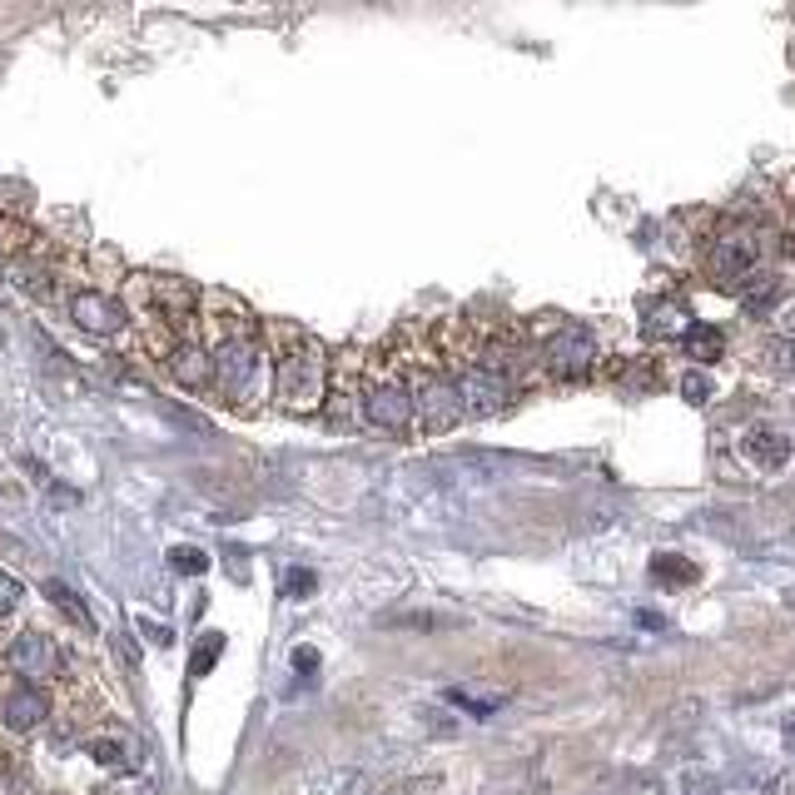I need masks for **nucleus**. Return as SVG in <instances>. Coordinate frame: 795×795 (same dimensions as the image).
I'll return each mask as SVG.
<instances>
[{
	"mask_svg": "<svg viewBox=\"0 0 795 795\" xmlns=\"http://www.w3.org/2000/svg\"><path fill=\"white\" fill-rule=\"evenodd\" d=\"M293 667H299V671H314V667H318V656L304 646V652H293Z\"/></svg>",
	"mask_w": 795,
	"mask_h": 795,
	"instance_id": "nucleus-29",
	"label": "nucleus"
},
{
	"mask_svg": "<svg viewBox=\"0 0 795 795\" xmlns=\"http://www.w3.org/2000/svg\"><path fill=\"white\" fill-rule=\"evenodd\" d=\"M363 422L388 438H418L413 393L403 383V374H398V363L388 358L383 343L363 353Z\"/></svg>",
	"mask_w": 795,
	"mask_h": 795,
	"instance_id": "nucleus-6",
	"label": "nucleus"
},
{
	"mask_svg": "<svg viewBox=\"0 0 795 795\" xmlns=\"http://www.w3.org/2000/svg\"><path fill=\"white\" fill-rule=\"evenodd\" d=\"M736 453L746 457L756 472H781L795 457V438H791V428H781V422H750L746 433L736 438Z\"/></svg>",
	"mask_w": 795,
	"mask_h": 795,
	"instance_id": "nucleus-13",
	"label": "nucleus"
},
{
	"mask_svg": "<svg viewBox=\"0 0 795 795\" xmlns=\"http://www.w3.org/2000/svg\"><path fill=\"white\" fill-rule=\"evenodd\" d=\"M681 353L696 363H721L725 358V333L716 324H706V318H696V324L686 328V339H681Z\"/></svg>",
	"mask_w": 795,
	"mask_h": 795,
	"instance_id": "nucleus-17",
	"label": "nucleus"
},
{
	"mask_svg": "<svg viewBox=\"0 0 795 795\" xmlns=\"http://www.w3.org/2000/svg\"><path fill=\"white\" fill-rule=\"evenodd\" d=\"M781 795H795V771H791V775H785V781H781Z\"/></svg>",
	"mask_w": 795,
	"mask_h": 795,
	"instance_id": "nucleus-31",
	"label": "nucleus"
},
{
	"mask_svg": "<svg viewBox=\"0 0 795 795\" xmlns=\"http://www.w3.org/2000/svg\"><path fill=\"white\" fill-rule=\"evenodd\" d=\"M388 358L398 363V374L413 393V413H418V433L422 438H447L457 422L468 418L463 408V393H457L453 368L443 363L433 333H428V318H413V324H398L383 339Z\"/></svg>",
	"mask_w": 795,
	"mask_h": 795,
	"instance_id": "nucleus-3",
	"label": "nucleus"
},
{
	"mask_svg": "<svg viewBox=\"0 0 795 795\" xmlns=\"http://www.w3.org/2000/svg\"><path fill=\"white\" fill-rule=\"evenodd\" d=\"M642 324L652 328L656 339H677V343H681V339H686V328L696 324V318H691L681 304H646V318H642Z\"/></svg>",
	"mask_w": 795,
	"mask_h": 795,
	"instance_id": "nucleus-18",
	"label": "nucleus"
},
{
	"mask_svg": "<svg viewBox=\"0 0 795 795\" xmlns=\"http://www.w3.org/2000/svg\"><path fill=\"white\" fill-rule=\"evenodd\" d=\"M5 279L15 283L21 293H30V299H50L55 293V279L60 274L50 269V258H46V244H30V249H21V254H11V264H5Z\"/></svg>",
	"mask_w": 795,
	"mask_h": 795,
	"instance_id": "nucleus-14",
	"label": "nucleus"
},
{
	"mask_svg": "<svg viewBox=\"0 0 795 795\" xmlns=\"http://www.w3.org/2000/svg\"><path fill=\"white\" fill-rule=\"evenodd\" d=\"M169 567L185 577H199V572H210V552H199V547H175L169 552Z\"/></svg>",
	"mask_w": 795,
	"mask_h": 795,
	"instance_id": "nucleus-24",
	"label": "nucleus"
},
{
	"mask_svg": "<svg viewBox=\"0 0 795 795\" xmlns=\"http://www.w3.org/2000/svg\"><path fill=\"white\" fill-rule=\"evenodd\" d=\"M785 293H791V283H785L781 274L771 269V274H760V279L750 283L746 293H741V308H746L750 318H771V314H775V304H781Z\"/></svg>",
	"mask_w": 795,
	"mask_h": 795,
	"instance_id": "nucleus-16",
	"label": "nucleus"
},
{
	"mask_svg": "<svg viewBox=\"0 0 795 795\" xmlns=\"http://www.w3.org/2000/svg\"><path fill=\"white\" fill-rule=\"evenodd\" d=\"M21 596H25L21 582H15L11 572H0V617H11V611L21 607Z\"/></svg>",
	"mask_w": 795,
	"mask_h": 795,
	"instance_id": "nucleus-25",
	"label": "nucleus"
},
{
	"mask_svg": "<svg viewBox=\"0 0 795 795\" xmlns=\"http://www.w3.org/2000/svg\"><path fill=\"white\" fill-rule=\"evenodd\" d=\"M785 741H791V746H795V721H791V731H785Z\"/></svg>",
	"mask_w": 795,
	"mask_h": 795,
	"instance_id": "nucleus-32",
	"label": "nucleus"
},
{
	"mask_svg": "<svg viewBox=\"0 0 795 795\" xmlns=\"http://www.w3.org/2000/svg\"><path fill=\"white\" fill-rule=\"evenodd\" d=\"M264 339L274 358V408L289 418H318L328 408V378H333L328 349L289 318L264 324Z\"/></svg>",
	"mask_w": 795,
	"mask_h": 795,
	"instance_id": "nucleus-4",
	"label": "nucleus"
},
{
	"mask_svg": "<svg viewBox=\"0 0 795 795\" xmlns=\"http://www.w3.org/2000/svg\"><path fill=\"white\" fill-rule=\"evenodd\" d=\"M71 324L80 328V333H90V339H115V333H125L129 308H125V299L85 283V289L71 293Z\"/></svg>",
	"mask_w": 795,
	"mask_h": 795,
	"instance_id": "nucleus-10",
	"label": "nucleus"
},
{
	"mask_svg": "<svg viewBox=\"0 0 795 795\" xmlns=\"http://www.w3.org/2000/svg\"><path fill=\"white\" fill-rule=\"evenodd\" d=\"M538 368L547 388H582L602 374V343L586 324H557L538 339Z\"/></svg>",
	"mask_w": 795,
	"mask_h": 795,
	"instance_id": "nucleus-7",
	"label": "nucleus"
},
{
	"mask_svg": "<svg viewBox=\"0 0 795 795\" xmlns=\"http://www.w3.org/2000/svg\"><path fill=\"white\" fill-rule=\"evenodd\" d=\"M750 368L766 378H795V339L791 333H766L750 349Z\"/></svg>",
	"mask_w": 795,
	"mask_h": 795,
	"instance_id": "nucleus-15",
	"label": "nucleus"
},
{
	"mask_svg": "<svg viewBox=\"0 0 795 795\" xmlns=\"http://www.w3.org/2000/svg\"><path fill=\"white\" fill-rule=\"evenodd\" d=\"M324 418L333 422V428H368V422H363V353L358 349H349V353L333 358Z\"/></svg>",
	"mask_w": 795,
	"mask_h": 795,
	"instance_id": "nucleus-9",
	"label": "nucleus"
},
{
	"mask_svg": "<svg viewBox=\"0 0 795 795\" xmlns=\"http://www.w3.org/2000/svg\"><path fill=\"white\" fill-rule=\"evenodd\" d=\"M681 393H686V403H706V398H711V383H706L702 374H686L681 378Z\"/></svg>",
	"mask_w": 795,
	"mask_h": 795,
	"instance_id": "nucleus-27",
	"label": "nucleus"
},
{
	"mask_svg": "<svg viewBox=\"0 0 795 795\" xmlns=\"http://www.w3.org/2000/svg\"><path fill=\"white\" fill-rule=\"evenodd\" d=\"M314 586H318L314 572H289V577H283V596H308Z\"/></svg>",
	"mask_w": 795,
	"mask_h": 795,
	"instance_id": "nucleus-26",
	"label": "nucleus"
},
{
	"mask_svg": "<svg viewBox=\"0 0 795 795\" xmlns=\"http://www.w3.org/2000/svg\"><path fill=\"white\" fill-rule=\"evenodd\" d=\"M611 378H617L621 393H652V388H661V368H656V358H627Z\"/></svg>",
	"mask_w": 795,
	"mask_h": 795,
	"instance_id": "nucleus-19",
	"label": "nucleus"
},
{
	"mask_svg": "<svg viewBox=\"0 0 795 795\" xmlns=\"http://www.w3.org/2000/svg\"><path fill=\"white\" fill-rule=\"evenodd\" d=\"M50 721V696L46 686H30V681H15L0 691V731H11V736H30L40 725Z\"/></svg>",
	"mask_w": 795,
	"mask_h": 795,
	"instance_id": "nucleus-11",
	"label": "nucleus"
},
{
	"mask_svg": "<svg viewBox=\"0 0 795 795\" xmlns=\"http://www.w3.org/2000/svg\"><path fill=\"white\" fill-rule=\"evenodd\" d=\"M224 656V636L219 632H210L204 636V646H194V661H189V677H210L214 671V661Z\"/></svg>",
	"mask_w": 795,
	"mask_h": 795,
	"instance_id": "nucleus-23",
	"label": "nucleus"
},
{
	"mask_svg": "<svg viewBox=\"0 0 795 795\" xmlns=\"http://www.w3.org/2000/svg\"><path fill=\"white\" fill-rule=\"evenodd\" d=\"M199 328H204V343H210L214 358V398L235 413H258L264 398H274V358L264 324L239 299L210 293Z\"/></svg>",
	"mask_w": 795,
	"mask_h": 795,
	"instance_id": "nucleus-2",
	"label": "nucleus"
},
{
	"mask_svg": "<svg viewBox=\"0 0 795 795\" xmlns=\"http://www.w3.org/2000/svg\"><path fill=\"white\" fill-rule=\"evenodd\" d=\"M46 596H50V602H55L60 611H65V617L75 621V627H80V632H94V617H90V607H85V602H80V596H75L65 582H46Z\"/></svg>",
	"mask_w": 795,
	"mask_h": 795,
	"instance_id": "nucleus-21",
	"label": "nucleus"
},
{
	"mask_svg": "<svg viewBox=\"0 0 795 795\" xmlns=\"http://www.w3.org/2000/svg\"><path fill=\"white\" fill-rule=\"evenodd\" d=\"M652 577L661 586H686V582H696V561H686V557H677V552H661V557H652Z\"/></svg>",
	"mask_w": 795,
	"mask_h": 795,
	"instance_id": "nucleus-20",
	"label": "nucleus"
},
{
	"mask_svg": "<svg viewBox=\"0 0 795 795\" xmlns=\"http://www.w3.org/2000/svg\"><path fill=\"white\" fill-rule=\"evenodd\" d=\"M144 636H150V642H160V646L175 642V632H169V627H160V621H144Z\"/></svg>",
	"mask_w": 795,
	"mask_h": 795,
	"instance_id": "nucleus-28",
	"label": "nucleus"
},
{
	"mask_svg": "<svg viewBox=\"0 0 795 795\" xmlns=\"http://www.w3.org/2000/svg\"><path fill=\"white\" fill-rule=\"evenodd\" d=\"M428 333H433L438 353H443V363L453 368L457 378V393H463V408H468L472 422H488V418H503V413H513L517 403H522V388L507 383L497 368H488L478 353V343H472V328L463 314L453 318H428Z\"/></svg>",
	"mask_w": 795,
	"mask_h": 795,
	"instance_id": "nucleus-5",
	"label": "nucleus"
},
{
	"mask_svg": "<svg viewBox=\"0 0 795 795\" xmlns=\"http://www.w3.org/2000/svg\"><path fill=\"white\" fill-rule=\"evenodd\" d=\"M0 667L11 671L15 681H30V686H46V681H55L60 671H65V656H60L55 636L40 632V627H25V632H15L11 642H5V652H0Z\"/></svg>",
	"mask_w": 795,
	"mask_h": 795,
	"instance_id": "nucleus-8",
	"label": "nucleus"
},
{
	"mask_svg": "<svg viewBox=\"0 0 795 795\" xmlns=\"http://www.w3.org/2000/svg\"><path fill=\"white\" fill-rule=\"evenodd\" d=\"M90 756L100 760V766H110V771H115V766H129V746L115 736H90Z\"/></svg>",
	"mask_w": 795,
	"mask_h": 795,
	"instance_id": "nucleus-22",
	"label": "nucleus"
},
{
	"mask_svg": "<svg viewBox=\"0 0 795 795\" xmlns=\"http://www.w3.org/2000/svg\"><path fill=\"white\" fill-rule=\"evenodd\" d=\"M636 621H642V627H652V632H661V627H667V621L656 617V611H642V617H636Z\"/></svg>",
	"mask_w": 795,
	"mask_h": 795,
	"instance_id": "nucleus-30",
	"label": "nucleus"
},
{
	"mask_svg": "<svg viewBox=\"0 0 795 795\" xmlns=\"http://www.w3.org/2000/svg\"><path fill=\"white\" fill-rule=\"evenodd\" d=\"M691 269L702 274L711 289L721 293H746L760 274H771L781 254V224H775V204L760 199H741L721 214H696V235L686 239Z\"/></svg>",
	"mask_w": 795,
	"mask_h": 795,
	"instance_id": "nucleus-1",
	"label": "nucleus"
},
{
	"mask_svg": "<svg viewBox=\"0 0 795 795\" xmlns=\"http://www.w3.org/2000/svg\"><path fill=\"white\" fill-rule=\"evenodd\" d=\"M164 374L175 378L185 393H210L214 398V358H210V343L194 333H185V339L175 343V349L164 353Z\"/></svg>",
	"mask_w": 795,
	"mask_h": 795,
	"instance_id": "nucleus-12",
	"label": "nucleus"
}]
</instances>
